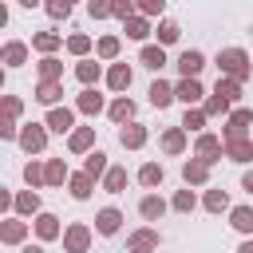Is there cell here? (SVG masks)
<instances>
[{"instance_id": "24", "label": "cell", "mask_w": 253, "mask_h": 253, "mask_svg": "<svg viewBox=\"0 0 253 253\" xmlns=\"http://www.w3.org/2000/svg\"><path fill=\"white\" fill-rule=\"evenodd\" d=\"M75 75H79V83H87V87H91V83L99 79V63H95V59H83V63L75 67Z\"/></svg>"}, {"instance_id": "41", "label": "cell", "mask_w": 253, "mask_h": 253, "mask_svg": "<svg viewBox=\"0 0 253 253\" xmlns=\"http://www.w3.org/2000/svg\"><path fill=\"white\" fill-rule=\"evenodd\" d=\"M178 36H182V32H178V24H170V20H166V24H158V40H162V43H174Z\"/></svg>"}, {"instance_id": "28", "label": "cell", "mask_w": 253, "mask_h": 253, "mask_svg": "<svg viewBox=\"0 0 253 253\" xmlns=\"http://www.w3.org/2000/svg\"><path fill=\"white\" fill-rule=\"evenodd\" d=\"M95 142V130L91 126H79V130H71V150H87Z\"/></svg>"}, {"instance_id": "33", "label": "cell", "mask_w": 253, "mask_h": 253, "mask_svg": "<svg viewBox=\"0 0 253 253\" xmlns=\"http://www.w3.org/2000/svg\"><path fill=\"white\" fill-rule=\"evenodd\" d=\"M123 186H126V170H123V166L107 170V190H111V194H123Z\"/></svg>"}, {"instance_id": "32", "label": "cell", "mask_w": 253, "mask_h": 253, "mask_svg": "<svg viewBox=\"0 0 253 253\" xmlns=\"http://www.w3.org/2000/svg\"><path fill=\"white\" fill-rule=\"evenodd\" d=\"M67 178V166H63V158H51L47 162V186H59Z\"/></svg>"}, {"instance_id": "21", "label": "cell", "mask_w": 253, "mask_h": 253, "mask_svg": "<svg viewBox=\"0 0 253 253\" xmlns=\"http://www.w3.org/2000/svg\"><path fill=\"white\" fill-rule=\"evenodd\" d=\"M162 146H166L170 154H178V150L186 146V130H182V126H174V130H166V134H162Z\"/></svg>"}, {"instance_id": "8", "label": "cell", "mask_w": 253, "mask_h": 253, "mask_svg": "<svg viewBox=\"0 0 253 253\" xmlns=\"http://www.w3.org/2000/svg\"><path fill=\"white\" fill-rule=\"evenodd\" d=\"M63 241H67V249H71V253H83V249H87V241H91V229H87V225H71V229L63 233Z\"/></svg>"}, {"instance_id": "50", "label": "cell", "mask_w": 253, "mask_h": 253, "mask_svg": "<svg viewBox=\"0 0 253 253\" xmlns=\"http://www.w3.org/2000/svg\"><path fill=\"white\" fill-rule=\"evenodd\" d=\"M24 253H43V249L40 245H24Z\"/></svg>"}, {"instance_id": "13", "label": "cell", "mask_w": 253, "mask_h": 253, "mask_svg": "<svg viewBox=\"0 0 253 253\" xmlns=\"http://www.w3.org/2000/svg\"><path fill=\"white\" fill-rule=\"evenodd\" d=\"M162 210H166V202H162V198H154V194L138 202V213H142L146 221H158V217H162Z\"/></svg>"}, {"instance_id": "49", "label": "cell", "mask_w": 253, "mask_h": 253, "mask_svg": "<svg viewBox=\"0 0 253 253\" xmlns=\"http://www.w3.org/2000/svg\"><path fill=\"white\" fill-rule=\"evenodd\" d=\"M241 186H245V190L253 194V170H245V178H241Z\"/></svg>"}, {"instance_id": "40", "label": "cell", "mask_w": 253, "mask_h": 253, "mask_svg": "<svg viewBox=\"0 0 253 253\" xmlns=\"http://www.w3.org/2000/svg\"><path fill=\"white\" fill-rule=\"evenodd\" d=\"M16 210H20V213H36V210H40V198H36V194H20V198H16Z\"/></svg>"}, {"instance_id": "46", "label": "cell", "mask_w": 253, "mask_h": 253, "mask_svg": "<svg viewBox=\"0 0 253 253\" xmlns=\"http://www.w3.org/2000/svg\"><path fill=\"white\" fill-rule=\"evenodd\" d=\"M225 107H229V103H225L221 95H213V99L206 103V115H217V111H225Z\"/></svg>"}, {"instance_id": "20", "label": "cell", "mask_w": 253, "mask_h": 253, "mask_svg": "<svg viewBox=\"0 0 253 253\" xmlns=\"http://www.w3.org/2000/svg\"><path fill=\"white\" fill-rule=\"evenodd\" d=\"M79 111H83V115H95V111H103V95H95V91L87 87V91L79 95Z\"/></svg>"}, {"instance_id": "17", "label": "cell", "mask_w": 253, "mask_h": 253, "mask_svg": "<svg viewBox=\"0 0 253 253\" xmlns=\"http://www.w3.org/2000/svg\"><path fill=\"white\" fill-rule=\"evenodd\" d=\"M107 83H111L115 91L130 87V67H126V63H115V67H111V75H107Z\"/></svg>"}, {"instance_id": "39", "label": "cell", "mask_w": 253, "mask_h": 253, "mask_svg": "<svg viewBox=\"0 0 253 253\" xmlns=\"http://www.w3.org/2000/svg\"><path fill=\"white\" fill-rule=\"evenodd\" d=\"M99 55H103V59H115V55H119V40H115V36H103V40H99Z\"/></svg>"}, {"instance_id": "5", "label": "cell", "mask_w": 253, "mask_h": 253, "mask_svg": "<svg viewBox=\"0 0 253 253\" xmlns=\"http://www.w3.org/2000/svg\"><path fill=\"white\" fill-rule=\"evenodd\" d=\"M206 67V55L202 51H182V59H178V71L186 75V79H198V71Z\"/></svg>"}, {"instance_id": "25", "label": "cell", "mask_w": 253, "mask_h": 253, "mask_svg": "<svg viewBox=\"0 0 253 253\" xmlns=\"http://www.w3.org/2000/svg\"><path fill=\"white\" fill-rule=\"evenodd\" d=\"M213 95H221L225 103H233V99L241 95V83H237V79H217V91H213Z\"/></svg>"}, {"instance_id": "16", "label": "cell", "mask_w": 253, "mask_h": 253, "mask_svg": "<svg viewBox=\"0 0 253 253\" xmlns=\"http://www.w3.org/2000/svg\"><path fill=\"white\" fill-rule=\"evenodd\" d=\"M229 221H233V229H241V233H253V210H249V206H237V210L229 213Z\"/></svg>"}, {"instance_id": "11", "label": "cell", "mask_w": 253, "mask_h": 253, "mask_svg": "<svg viewBox=\"0 0 253 253\" xmlns=\"http://www.w3.org/2000/svg\"><path fill=\"white\" fill-rule=\"evenodd\" d=\"M174 95L190 107V103H198V99H202V83H198V79H182V83L174 87Z\"/></svg>"}, {"instance_id": "36", "label": "cell", "mask_w": 253, "mask_h": 253, "mask_svg": "<svg viewBox=\"0 0 253 253\" xmlns=\"http://www.w3.org/2000/svg\"><path fill=\"white\" fill-rule=\"evenodd\" d=\"M71 194H75L79 202L91 198V178H87V174H75V178H71Z\"/></svg>"}, {"instance_id": "26", "label": "cell", "mask_w": 253, "mask_h": 253, "mask_svg": "<svg viewBox=\"0 0 253 253\" xmlns=\"http://www.w3.org/2000/svg\"><path fill=\"white\" fill-rule=\"evenodd\" d=\"M59 95H63V87H59V83H40V87H36V99H40V103H47V107H51Z\"/></svg>"}, {"instance_id": "22", "label": "cell", "mask_w": 253, "mask_h": 253, "mask_svg": "<svg viewBox=\"0 0 253 253\" xmlns=\"http://www.w3.org/2000/svg\"><path fill=\"white\" fill-rule=\"evenodd\" d=\"M103 170H107V154H103V150H91V154H87V170H83V174H87V178H99Z\"/></svg>"}, {"instance_id": "35", "label": "cell", "mask_w": 253, "mask_h": 253, "mask_svg": "<svg viewBox=\"0 0 253 253\" xmlns=\"http://www.w3.org/2000/svg\"><path fill=\"white\" fill-rule=\"evenodd\" d=\"M24 233H28V225H24V221H16V217H12L8 225H4V241H8V245H16V241H24Z\"/></svg>"}, {"instance_id": "44", "label": "cell", "mask_w": 253, "mask_h": 253, "mask_svg": "<svg viewBox=\"0 0 253 253\" xmlns=\"http://www.w3.org/2000/svg\"><path fill=\"white\" fill-rule=\"evenodd\" d=\"M174 210H194V194L190 190H178L174 194Z\"/></svg>"}, {"instance_id": "27", "label": "cell", "mask_w": 253, "mask_h": 253, "mask_svg": "<svg viewBox=\"0 0 253 253\" xmlns=\"http://www.w3.org/2000/svg\"><path fill=\"white\" fill-rule=\"evenodd\" d=\"M130 115H134V103H130V99H115V103H111V119H115V123H126Z\"/></svg>"}, {"instance_id": "10", "label": "cell", "mask_w": 253, "mask_h": 253, "mask_svg": "<svg viewBox=\"0 0 253 253\" xmlns=\"http://www.w3.org/2000/svg\"><path fill=\"white\" fill-rule=\"evenodd\" d=\"M217 154H221V142H217L213 134H202V138H198V158L210 166V162H217Z\"/></svg>"}, {"instance_id": "14", "label": "cell", "mask_w": 253, "mask_h": 253, "mask_svg": "<svg viewBox=\"0 0 253 253\" xmlns=\"http://www.w3.org/2000/svg\"><path fill=\"white\" fill-rule=\"evenodd\" d=\"M225 154H229L233 162H249V158H253V142H249V138H237V142H225Z\"/></svg>"}, {"instance_id": "23", "label": "cell", "mask_w": 253, "mask_h": 253, "mask_svg": "<svg viewBox=\"0 0 253 253\" xmlns=\"http://www.w3.org/2000/svg\"><path fill=\"white\" fill-rule=\"evenodd\" d=\"M182 174H186V182H206V174H210V166H206L202 158H198V162L190 158V162L182 166Z\"/></svg>"}, {"instance_id": "3", "label": "cell", "mask_w": 253, "mask_h": 253, "mask_svg": "<svg viewBox=\"0 0 253 253\" xmlns=\"http://www.w3.org/2000/svg\"><path fill=\"white\" fill-rule=\"evenodd\" d=\"M126 249H130V253H154V249H158V229H138V233H130Z\"/></svg>"}, {"instance_id": "43", "label": "cell", "mask_w": 253, "mask_h": 253, "mask_svg": "<svg viewBox=\"0 0 253 253\" xmlns=\"http://www.w3.org/2000/svg\"><path fill=\"white\" fill-rule=\"evenodd\" d=\"M146 32H150V28H146V20H126V36H130V40H142Z\"/></svg>"}, {"instance_id": "4", "label": "cell", "mask_w": 253, "mask_h": 253, "mask_svg": "<svg viewBox=\"0 0 253 253\" xmlns=\"http://www.w3.org/2000/svg\"><path fill=\"white\" fill-rule=\"evenodd\" d=\"M43 142H47V134H43V126H36V123H28V126L20 130V146H24L28 154H36V150H43Z\"/></svg>"}, {"instance_id": "12", "label": "cell", "mask_w": 253, "mask_h": 253, "mask_svg": "<svg viewBox=\"0 0 253 253\" xmlns=\"http://www.w3.org/2000/svg\"><path fill=\"white\" fill-rule=\"evenodd\" d=\"M24 59H28V43H20V40L4 43V63H8V67H20Z\"/></svg>"}, {"instance_id": "19", "label": "cell", "mask_w": 253, "mask_h": 253, "mask_svg": "<svg viewBox=\"0 0 253 253\" xmlns=\"http://www.w3.org/2000/svg\"><path fill=\"white\" fill-rule=\"evenodd\" d=\"M59 71H63V63H59V59H51V55H43V59H40V75H43V83H55V79H59Z\"/></svg>"}, {"instance_id": "18", "label": "cell", "mask_w": 253, "mask_h": 253, "mask_svg": "<svg viewBox=\"0 0 253 253\" xmlns=\"http://www.w3.org/2000/svg\"><path fill=\"white\" fill-rule=\"evenodd\" d=\"M119 142L134 150V146H142V142H146V130H142V126H123V130H119Z\"/></svg>"}, {"instance_id": "34", "label": "cell", "mask_w": 253, "mask_h": 253, "mask_svg": "<svg viewBox=\"0 0 253 253\" xmlns=\"http://www.w3.org/2000/svg\"><path fill=\"white\" fill-rule=\"evenodd\" d=\"M36 233H40V237H55V233H59L55 217H51V213H40V217H36Z\"/></svg>"}, {"instance_id": "48", "label": "cell", "mask_w": 253, "mask_h": 253, "mask_svg": "<svg viewBox=\"0 0 253 253\" xmlns=\"http://www.w3.org/2000/svg\"><path fill=\"white\" fill-rule=\"evenodd\" d=\"M142 12H146V16H154V12L162 16V0H146V4H142Z\"/></svg>"}, {"instance_id": "6", "label": "cell", "mask_w": 253, "mask_h": 253, "mask_svg": "<svg viewBox=\"0 0 253 253\" xmlns=\"http://www.w3.org/2000/svg\"><path fill=\"white\" fill-rule=\"evenodd\" d=\"M119 221H123V213H119L115 206H107V210H99V217H95V229L111 237V233H119Z\"/></svg>"}, {"instance_id": "31", "label": "cell", "mask_w": 253, "mask_h": 253, "mask_svg": "<svg viewBox=\"0 0 253 253\" xmlns=\"http://www.w3.org/2000/svg\"><path fill=\"white\" fill-rule=\"evenodd\" d=\"M24 178H28V186H40V182H47V166H40V162H28V166H24Z\"/></svg>"}, {"instance_id": "51", "label": "cell", "mask_w": 253, "mask_h": 253, "mask_svg": "<svg viewBox=\"0 0 253 253\" xmlns=\"http://www.w3.org/2000/svg\"><path fill=\"white\" fill-rule=\"evenodd\" d=\"M237 253H253V241H245V245H241V249H237Z\"/></svg>"}, {"instance_id": "37", "label": "cell", "mask_w": 253, "mask_h": 253, "mask_svg": "<svg viewBox=\"0 0 253 253\" xmlns=\"http://www.w3.org/2000/svg\"><path fill=\"white\" fill-rule=\"evenodd\" d=\"M32 43H36L40 51H55V47H59V36H55V32H40Z\"/></svg>"}, {"instance_id": "42", "label": "cell", "mask_w": 253, "mask_h": 253, "mask_svg": "<svg viewBox=\"0 0 253 253\" xmlns=\"http://www.w3.org/2000/svg\"><path fill=\"white\" fill-rule=\"evenodd\" d=\"M206 123V111H186V119H182V130H198Z\"/></svg>"}, {"instance_id": "30", "label": "cell", "mask_w": 253, "mask_h": 253, "mask_svg": "<svg viewBox=\"0 0 253 253\" xmlns=\"http://www.w3.org/2000/svg\"><path fill=\"white\" fill-rule=\"evenodd\" d=\"M142 63H146L150 71H158V67L166 63V51H162V47H142Z\"/></svg>"}, {"instance_id": "45", "label": "cell", "mask_w": 253, "mask_h": 253, "mask_svg": "<svg viewBox=\"0 0 253 253\" xmlns=\"http://www.w3.org/2000/svg\"><path fill=\"white\" fill-rule=\"evenodd\" d=\"M67 47H71L75 55H83V51L91 47V40H87V36H71V40H67Z\"/></svg>"}, {"instance_id": "38", "label": "cell", "mask_w": 253, "mask_h": 253, "mask_svg": "<svg viewBox=\"0 0 253 253\" xmlns=\"http://www.w3.org/2000/svg\"><path fill=\"white\" fill-rule=\"evenodd\" d=\"M225 206H229L225 190H210V194H206V210H213V213H217V210H225Z\"/></svg>"}, {"instance_id": "9", "label": "cell", "mask_w": 253, "mask_h": 253, "mask_svg": "<svg viewBox=\"0 0 253 253\" xmlns=\"http://www.w3.org/2000/svg\"><path fill=\"white\" fill-rule=\"evenodd\" d=\"M16 115H20V99L8 95V99H4V123H0V134H8V138L16 134Z\"/></svg>"}, {"instance_id": "15", "label": "cell", "mask_w": 253, "mask_h": 253, "mask_svg": "<svg viewBox=\"0 0 253 253\" xmlns=\"http://www.w3.org/2000/svg\"><path fill=\"white\" fill-rule=\"evenodd\" d=\"M170 99H174V87L162 83V79H154V83H150V103H154V107H166Z\"/></svg>"}, {"instance_id": "29", "label": "cell", "mask_w": 253, "mask_h": 253, "mask_svg": "<svg viewBox=\"0 0 253 253\" xmlns=\"http://www.w3.org/2000/svg\"><path fill=\"white\" fill-rule=\"evenodd\" d=\"M138 182H142V186H158V182H162V166H158V162H146V166L138 170Z\"/></svg>"}, {"instance_id": "2", "label": "cell", "mask_w": 253, "mask_h": 253, "mask_svg": "<svg viewBox=\"0 0 253 253\" xmlns=\"http://www.w3.org/2000/svg\"><path fill=\"white\" fill-rule=\"evenodd\" d=\"M253 123V111H245V107H237L233 115H229V123H225V142H237V138H245V126Z\"/></svg>"}, {"instance_id": "7", "label": "cell", "mask_w": 253, "mask_h": 253, "mask_svg": "<svg viewBox=\"0 0 253 253\" xmlns=\"http://www.w3.org/2000/svg\"><path fill=\"white\" fill-rule=\"evenodd\" d=\"M47 126L63 134V130H71V126H75V115H71L67 107H51V111H47Z\"/></svg>"}, {"instance_id": "47", "label": "cell", "mask_w": 253, "mask_h": 253, "mask_svg": "<svg viewBox=\"0 0 253 253\" xmlns=\"http://www.w3.org/2000/svg\"><path fill=\"white\" fill-rule=\"evenodd\" d=\"M47 12L59 20V16H67V12H71V4H67V0H63V4H47Z\"/></svg>"}, {"instance_id": "1", "label": "cell", "mask_w": 253, "mask_h": 253, "mask_svg": "<svg viewBox=\"0 0 253 253\" xmlns=\"http://www.w3.org/2000/svg\"><path fill=\"white\" fill-rule=\"evenodd\" d=\"M217 67H221L229 79L241 83V79L249 75V55H245L241 47H225V51H217Z\"/></svg>"}]
</instances>
